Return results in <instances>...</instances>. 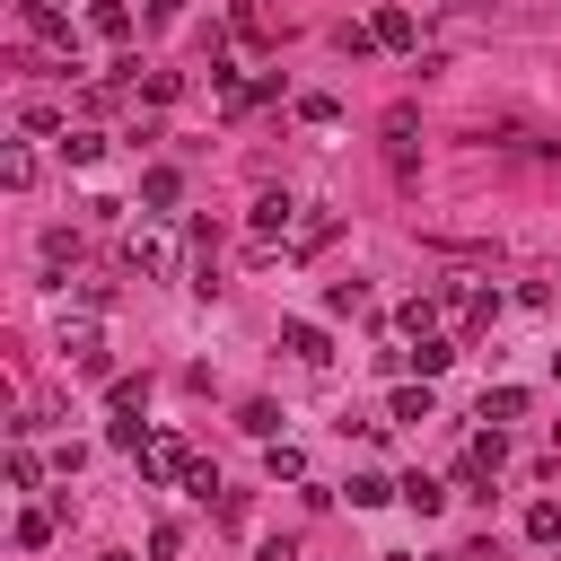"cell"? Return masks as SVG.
<instances>
[{
  "label": "cell",
  "instance_id": "f546056e",
  "mask_svg": "<svg viewBox=\"0 0 561 561\" xmlns=\"http://www.w3.org/2000/svg\"><path fill=\"white\" fill-rule=\"evenodd\" d=\"M254 561H298V543H289V535H280V543H263V552H254Z\"/></svg>",
  "mask_w": 561,
  "mask_h": 561
},
{
  "label": "cell",
  "instance_id": "7c38bea8",
  "mask_svg": "<svg viewBox=\"0 0 561 561\" xmlns=\"http://www.w3.org/2000/svg\"><path fill=\"white\" fill-rule=\"evenodd\" d=\"M175 193H184L175 167H149V175H140V202H149V210H175Z\"/></svg>",
  "mask_w": 561,
  "mask_h": 561
},
{
  "label": "cell",
  "instance_id": "ffe728a7",
  "mask_svg": "<svg viewBox=\"0 0 561 561\" xmlns=\"http://www.w3.org/2000/svg\"><path fill=\"white\" fill-rule=\"evenodd\" d=\"M526 535H535V543H561V500H535V508H526Z\"/></svg>",
  "mask_w": 561,
  "mask_h": 561
},
{
  "label": "cell",
  "instance_id": "d6986e66",
  "mask_svg": "<svg viewBox=\"0 0 561 561\" xmlns=\"http://www.w3.org/2000/svg\"><path fill=\"white\" fill-rule=\"evenodd\" d=\"M403 500H412V508H421V517H438V508H447V491H438V482H430V473H403Z\"/></svg>",
  "mask_w": 561,
  "mask_h": 561
},
{
  "label": "cell",
  "instance_id": "7a4b0ae2",
  "mask_svg": "<svg viewBox=\"0 0 561 561\" xmlns=\"http://www.w3.org/2000/svg\"><path fill=\"white\" fill-rule=\"evenodd\" d=\"M184 473H193L184 438H149V447H140V482H184Z\"/></svg>",
  "mask_w": 561,
  "mask_h": 561
},
{
  "label": "cell",
  "instance_id": "4316f807",
  "mask_svg": "<svg viewBox=\"0 0 561 561\" xmlns=\"http://www.w3.org/2000/svg\"><path fill=\"white\" fill-rule=\"evenodd\" d=\"M0 184H9V193H26V184H35V158H26V149H9V158H0Z\"/></svg>",
  "mask_w": 561,
  "mask_h": 561
},
{
  "label": "cell",
  "instance_id": "ac0fdd59",
  "mask_svg": "<svg viewBox=\"0 0 561 561\" xmlns=\"http://www.w3.org/2000/svg\"><path fill=\"white\" fill-rule=\"evenodd\" d=\"M447 359H456V342H438V333H430V342H421V351H403V368H421V377H438V368H447Z\"/></svg>",
  "mask_w": 561,
  "mask_h": 561
},
{
  "label": "cell",
  "instance_id": "603a6c76",
  "mask_svg": "<svg viewBox=\"0 0 561 561\" xmlns=\"http://www.w3.org/2000/svg\"><path fill=\"white\" fill-rule=\"evenodd\" d=\"M105 403H114V412H140V403H149V377H114Z\"/></svg>",
  "mask_w": 561,
  "mask_h": 561
},
{
  "label": "cell",
  "instance_id": "4fadbf2b",
  "mask_svg": "<svg viewBox=\"0 0 561 561\" xmlns=\"http://www.w3.org/2000/svg\"><path fill=\"white\" fill-rule=\"evenodd\" d=\"M53 526H61V508H26V517H18V552H44Z\"/></svg>",
  "mask_w": 561,
  "mask_h": 561
},
{
  "label": "cell",
  "instance_id": "f1b7e54d",
  "mask_svg": "<svg viewBox=\"0 0 561 561\" xmlns=\"http://www.w3.org/2000/svg\"><path fill=\"white\" fill-rule=\"evenodd\" d=\"M9 482H18V491H35V482H44V465H35L26 447H9Z\"/></svg>",
  "mask_w": 561,
  "mask_h": 561
},
{
  "label": "cell",
  "instance_id": "484cf974",
  "mask_svg": "<svg viewBox=\"0 0 561 561\" xmlns=\"http://www.w3.org/2000/svg\"><path fill=\"white\" fill-rule=\"evenodd\" d=\"M298 114H307V123H342V96H324V88H307V96H298Z\"/></svg>",
  "mask_w": 561,
  "mask_h": 561
},
{
  "label": "cell",
  "instance_id": "e0dca14e",
  "mask_svg": "<svg viewBox=\"0 0 561 561\" xmlns=\"http://www.w3.org/2000/svg\"><path fill=\"white\" fill-rule=\"evenodd\" d=\"M123 263H131V272H167V237H131Z\"/></svg>",
  "mask_w": 561,
  "mask_h": 561
},
{
  "label": "cell",
  "instance_id": "9a60e30c",
  "mask_svg": "<svg viewBox=\"0 0 561 561\" xmlns=\"http://www.w3.org/2000/svg\"><path fill=\"white\" fill-rule=\"evenodd\" d=\"M394 324H403V333H412V342H430V333H438V289H430V298H412V307H403V316H394Z\"/></svg>",
  "mask_w": 561,
  "mask_h": 561
},
{
  "label": "cell",
  "instance_id": "2e32d148",
  "mask_svg": "<svg viewBox=\"0 0 561 561\" xmlns=\"http://www.w3.org/2000/svg\"><path fill=\"white\" fill-rule=\"evenodd\" d=\"M333 53H342V61H368V53H377V26H333Z\"/></svg>",
  "mask_w": 561,
  "mask_h": 561
},
{
  "label": "cell",
  "instance_id": "4dcf8cb0",
  "mask_svg": "<svg viewBox=\"0 0 561 561\" xmlns=\"http://www.w3.org/2000/svg\"><path fill=\"white\" fill-rule=\"evenodd\" d=\"M552 377H561V351H552Z\"/></svg>",
  "mask_w": 561,
  "mask_h": 561
},
{
  "label": "cell",
  "instance_id": "cb8c5ba5",
  "mask_svg": "<svg viewBox=\"0 0 561 561\" xmlns=\"http://www.w3.org/2000/svg\"><path fill=\"white\" fill-rule=\"evenodd\" d=\"M237 421H245V430H254V438H263V447H272V438H280V403H245V412H237Z\"/></svg>",
  "mask_w": 561,
  "mask_h": 561
},
{
  "label": "cell",
  "instance_id": "ba28073f",
  "mask_svg": "<svg viewBox=\"0 0 561 561\" xmlns=\"http://www.w3.org/2000/svg\"><path fill=\"white\" fill-rule=\"evenodd\" d=\"M289 219H298V202H289V193H254V237H263V245H272Z\"/></svg>",
  "mask_w": 561,
  "mask_h": 561
},
{
  "label": "cell",
  "instance_id": "44dd1931",
  "mask_svg": "<svg viewBox=\"0 0 561 561\" xmlns=\"http://www.w3.org/2000/svg\"><path fill=\"white\" fill-rule=\"evenodd\" d=\"M61 158H70V167H96V158H105V131H70Z\"/></svg>",
  "mask_w": 561,
  "mask_h": 561
},
{
  "label": "cell",
  "instance_id": "d4e9b609",
  "mask_svg": "<svg viewBox=\"0 0 561 561\" xmlns=\"http://www.w3.org/2000/svg\"><path fill=\"white\" fill-rule=\"evenodd\" d=\"M263 465H272V482H298V473H307V456H298L289 438H272V456H263Z\"/></svg>",
  "mask_w": 561,
  "mask_h": 561
},
{
  "label": "cell",
  "instance_id": "30bf717a",
  "mask_svg": "<svg viewBox=\"0 0 561 561\" xmlns=\"http://www.w3.org/2000/svg\"><path fill=\"white\" fill-rule=\"evenodd\" d=\"M482 421H491V430L526 421V386H491V394H482Z\"/></svg>",
  "mask_w": 561,
  "mask_h": 561
},
{
  "label": "cell",
  "instance_id": "83f0119b",
  "mask_svg": "<svg viewBox=\"0 0 561 561\" xmlns=\"http://www.w3.org/2000/svg\"><path fill=\"white\" fill-rule=\"evenodd\" d=\"M324 307H333V316H351V307H368V280H333V289H324Z\"/></svg>",
  "mask_w": 561,
  "mask_h": 561
},
{
  "label": "cell",
  "instance_id": "5bb4252c",
  "mask_svg": "<svg viewBox=\"0 0 561 561\" xmlns=\"http://www.w3.org/2000/svg\"><path fill=\"white\" fill-rule=\"evenodd\" d=\"M88 26H96L105 44H123V35H131V9H123V0H96V9H88Z\"/></svg>",
  "mask_w": 561,
  "mask_h": 561
},
{
  "label": "cell",
  "instance_id": "5b68a950",
  "mask_svg": "<svg viewBox=\"0 0 561 561\" xmlns=\"http://www.w3.org/2000/svg\"><path fill=\"white\" fill-rule=\"evenodd\" d=\"M18 26H26L35 44H61V53H70V18H61L53 0H18Z\"/></svg>",
  "mask_w": 561,
  "mask_h": 561
},
{
  "label": "cell",
  "instance_id": "8fae6325",
  "mask_svg": "<svg viewBox=\"0 0 561 561\" xmlns=\"http://www.w3.org/2000/svg\"><path fill=\"white\" fill-rule=\"evenodd\" d=\"M342 491H351V508H386V500H403V482H386V473H351Z\"/></svg>",
  "mask_w": 561,
  "mask_h": 561
},
{
  "label": "cell",
  "instance_id": "277c9868",
  "mask_svg": "<svg viewBox=\"0 0 561 561\" xmlns=\"http://www.w3.org/2000/svg\"><path fill=\"white\" fill-rule=\"evenodd\" d=\"M280 351H289V359H307V368H324V359H333L324 324H307V316H289V324H280Z\"/></svg>",
  "mask_w": 561,
  "mask_h": 561
},
{
  "label": "cell",
  "instance_id": "6da1fadb",
  "mask_svg": "<svg viewBox=\"0 0 561 561\" xmlns=\"http://www.w3.org/2000/svg\"><path fill=\"white\" fill-rule=\"evenodd\" d=\"M508 465V430H473V447H465V465H456V482H491Z\"/></svg>",
  "mask_w": 561,
  "mask_h": 561
},
{
  "label": "cell",
  "instance_id": "8992f818",
  "mask_svg": "<svg viewBox=\"0 0 561 561\" xmlns=\"http://www.w3.org/2000/svg\"><path fill=\"white\" fill-rule=\"evenodd\" d=\"M368 26H377V44H386V53H412V44H421V26H412V9H403V0H386Z\"/></svg>",
  "mask_w": 561,
  "mask_h": 561
},
{
  "label": "cell",
  "instance_id": "9c48e42d",
  "mask_svg": "<svg viewBox=\"0 0 561 561\" xmlns=\"http://www.w3.org/2000/svg\"><path fill=\"white\" fill-rule=\"evenodd\" d=\"M430 412H438L430 377H421V386H394V403H386V421H430Z\"/></svg>",
  "mask_w": 561,
  "mask_h": 561
},
{
  "label": "cell",
  "instance_id": "3957f363",
  "mask_svg": "<svg viewBox=\"0 0 561 561\" xmlns=\"http://www.w3.org/2000/svg\"><path fill=\"white\" fill-rule=\"evenodd\" d=\"M61 351H70L79 377H105V333L96 324H61Z\"/></svg>",
  "mask_w": 561,
  "mask_h": 561
},
{
  "label": "cell",
  "instance_id": "52a82bcc",
  "mask_svg": "<svg viewBox=\"0 0 561 561\" xmlns=\"http://www.w3.org/2000/svg\"><path fill=\"white\" fill-rule=\"evenodd\" d=\"M184 245H193V289L210 298V263H219V228H210V219H193V228H184Z\"/></svg>",
  "mask_w": 561,
  "mask_h": 561
},
{
  "label": "cell",
  "instance_id": "7402d4cb",
  "mask_svg": "<svg viewBox=\"0 0 561 561\" xmlns=\"http://www.w3.org/2000/svg\"><path fill=\"white\" fill-rule=\"evenodd\" d=\"M500 316V289H465V333H482Z\"/></svg>",
  "mask_w": 561,
  "mask_h": 561
}]
</instances>
